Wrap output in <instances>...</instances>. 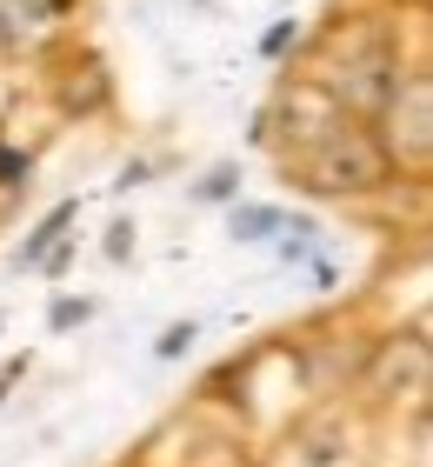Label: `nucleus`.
Listing matches in <instances>:
<instances>
[{
	"label": "nucleus",
	"mask_w": 433,
	"mask_h": 467,
	"mask_svg": "<svg viewBox=\"0 0 433 467\" xmlns=\"http://www.w3.org/2000/svg\"><path fill=\"white\" fill-rule=\"evenodd\" d=\"M193 334H201V327H193V321H173V327L160 334V341H154V354H160V360H180V354L193 348Z\"/></svg>",
	"instance_id": "39448f33"
},
{
	"label": "nucleus",
	"mask_w": 433,
	"mask_h": 467,
	"mask_svg": "<svg viewBox=\"0 0 433 467\" xmlns=\"http://www.w3.org/2000/svg\"><path fill=\"white\" fill-rule=\"evenodd\" d=\"M273 227H280V207H233V234L241 241H267Z\"/></svg>",
	"instance_id": "20e7f679"
},
{
	"label": "nucleus",
	"mask_w": 433,
	"mask_h": 467,
	"mask_svg": "<svg viewBox=\"0 0 433 467\" xmlns=\"http://www.w3.org/2000/svg\"><path fill=\"white\" fill-rule=\"evenodd\" d=\"M87 314H94V301H54V327H74Z\"/></svg>",
	"instance_id": "0eeeda50"
},
{
	"label": "nucleus",
	"mask_w": 433,
	"mask_h": 467,
	"mask_svg": "<svg viewBox=\"0 0 433 467\" xmlns=\"http://www.w3.org/2000/svg\"><path fill=\"white\" fill-rule=\"evenodd\" d=\"M380 114H387V140H380V154H387V161H400L407 174H420L427 154H433V88H427V74L394 80V94L380 100Z\"/></svg>",
	"instance_id": "f03ea898"
},
{
	"label": "nucleus",
	"mask_w": 433,
	"mask_h": 467,
	"mask_svg": "<svg viewBox=\"0 0 433 467\" xmlns=\"http://www.w3.org/2000/svg\"><path fill=\"white\" fill-rule=\"evenodd\" d=\"M227 194H233V167H213L201 181V201H227Z\"/></svg>",
	"instance_id": "423d86ee"
},
{
	"label": "nucleus",
	"mask_w": 433,
	"mask_h": 467,
	"mask_svg": "<svg viewBox=\"0 0 433 467\" xmlns=\"http://www.w3.org/2000/svg\"><path fill=\"white\" fill-rule=\"evenodd\" d=\"M394 174V161L380 154L374 134H360V127H320V140L300 154V181L314 187V194H366V187H380Z\"/></svg>",
	"instance_id": "f257e3e1"
},
{
	"label": "nucleus",
	"mask_w": 433,
	"mask_h": 467,
	"mask_svg": "<svg viewBox=\"0 0 433 467\" xmlns=\"http://www.w3.org/2000/svg\"><path fill=\"white\" fill-rule=\"evenodd\" d=\"M74 214H80V207H74V201H60V207H54V214H47V221H40V227L27 234V241H20V247H14V261H20V267H40V261H47V254L60 247V234H67V227H74Z\"/></svg>",
	"instance_id": "7ed1b4c3"
},
{
	"label": "nucleus",
	"mask_w": 433,
	"mask_h": 467,
	"mask_svg": "<svg viewBox=\"0 0 433 467\" xmlns=\"http://www.w3.org/2000/svg\"><path fill=\"white\" fill-rule=\"evenodd\" d=\"M20 174H27V161H20V154H7V147H0V181H20Z\"/></svg>",
	"instance_id": "6e6552de"
},
{
	"label": "nucleus",
	"mask_w": 433,
	"mask_h": 467,
	"mask_svg": "<svg viewBox=\"0 0 433 467\" xmlns=\"http://www.w3.org/2000/svg\"><path fill=\"white\" fill-rule=\"evenodd\" d=\"M14 374H27V360H7V368H0V400H7V388H14Z\"/></svg>",
	"instance_id": "1a4fd4ad"
}]
</instances>
